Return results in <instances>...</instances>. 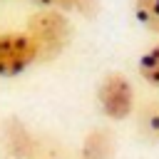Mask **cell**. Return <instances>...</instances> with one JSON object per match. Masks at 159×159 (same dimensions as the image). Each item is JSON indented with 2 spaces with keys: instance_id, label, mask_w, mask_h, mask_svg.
I'll list each match as a JSON object with an SVG mask.
<instances>
[{
  "instance_id": "obj_1",
  "label": "cell",
  "mask_w": 159,
  "mask_h": 159,
  "mask_svg": "<svg viewBox=\"0 0 159 159\" xmlns=\"http://www.w3.org/2000/svg\"><path fill=\"white\" fill-rule=\"evenodd\" d=\"M25 32L35 42L37 62H52L67 50V45L72 40V22L67 20L65 12L45 7L27 17Z\"/></svg>"
},
{
  "instance_id": "obj_2",
  "label": "cell",
  "mask_w": 159,
  "mask_h": 159,
  "mask_svg": "<svg viewBox=\"0 0 159 159\" xmlns=\"http://www.w3.org/2000/svg\"><path fill=\"white\" fill-rule=\"evenodd\" d=\"M97 107L107 119L122 122L134 112V87L122 72H107L97 84Z\"/></svg>"
},
{
  "instance_id": "obj_3",
  "label": "cell",
  "mask_w": 159,
  "mask_h": 159,
  "mask_svg": "<svg viewBox=\"0 0 159 159\" xmlns=\"http://www.w3.org/2000/svg\"><path fill=\"white\" fill-rule=\"evenodd\" d=\"M35 62L37 50L25 30L0 35V77H17Z\"/></svg>"
},
{
  "instance_id": "obj_4",
  "label": "cell",
  "mask_w": 159,
  "mask_h": 159,
  "mask_svg": "<svg viewBox=\"0 0 159 159\" xmlns=\"http://www.w3.org/2000/svg\"><path fill=\"white\" fill-rule=\"evenodd\" d=\"M114 149H117L114 134L109 129L99 127V129H92L84 137L82 149H80V159H112Z\"/></svg>"
},
{
  "instance_id": "obj_5",
  "label": "cell",
  "mask_w": 159,
  "mask_h": 159,
  "mask_svg": "<svg viewBox=\"0 0 159 159\" xmlns=\"http://www.w3.org/2000/svg\"><path fill=\"white\" fill-rule=\"evenodd\" d=\"M137 137L144 144H159V97L139 107L137 114Z\"/></svg>"
},
{
  "instance_id": "obj_6",
  "label": "cell",
  "mask_w": 159,
  "mask_h": 159,
  "mask_svg": "<svg viewBox=\"0 0 159 159\" xmlns=\"http://www.w3.org/2000/svg\"><path fill=\"white\" fill-rule=\"evenodd\" d=\"M137 70H139V77H142L149 87H157V89H159V42H154L152 47H147V50L139 55Z\"/></svg>"
},
{
  "instance_id": "obj_7",
  "label": "cell",
  "mask_w": 159,
  "mask_h": 159,
  "mask_svg": "<svg viewBox=\"0 0 159 159\" xmlns=\"http://www.w3.org/2000/svg\"><path fill=\"white\" fill-rule=\"evenodd\" d=\"M132 10L144 30L159 35V0H132Z\"/></svg>"
},
{
  "instance_id": "obj_8",
  "label": "cell",
  "mask_w": 159,
  "mask_h": 159,
  "mask_svg": "<svg viewBox=\"0 0 159 159\" xmlns=\"http://www.w3.org/2000/svg\"><path fill=\"white\" fill-rule=\"evenodd\" d=\"M30 2L37 5L40 10H45V7L60 10V12H72L75 10V0H30Z\"/></svg>"
}]
</instances>
